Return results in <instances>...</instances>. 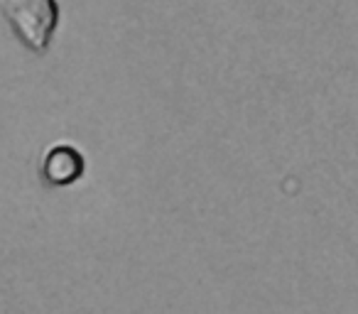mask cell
Instances as JSON below:
<instances>
[{
  "mask_svg": "<svg viewBox=\"0 0 358 314\" xmlns=\"http://www.w3.org/2000/svg\"><path fill=\"white\" fill-rule=\"evenodd\" d=\"M0 10L32 55L45 57L50 52L62 17L57 0H0Z\"/></svg>",
  "mask_w": 358,
  "mask_h": 314,
  "instance_id": "6da1fadb",
  "label": "cell"
},
{
  "mask_svg": "<svg viewBox=\"0 0 358 314\" xmlns=\"http://www.w3.org/2000/svg\"><path fill=\"white\" fill-rule=\"evenodd\" d=\"M40 175L52 187L74 185L84 175V157L71 145H55V148L47 150L40 167Z\"/></svg>",
  "mask_w": 358,
  "mask_h": 314,
  "instance_id": "7a4b0ae2",
  "label": "cell"
}]
</instances>
